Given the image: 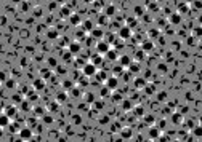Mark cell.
<instances>
[{"label":"cell","instance_id":"obj_1","mask_svg":"<svg viewBox=\"0 0 202 142\" xmlns=\"http://www.w3.org/2000/svg\"><path fill=\"white\" fill-rule=\"evenodd\" d=\"M96 70H98V67L93 64V62H85L84 67H82V74H84L85 77H88V78H92L95 77V74H96Z\"/></svg>","mask_w":202,"mask_h":142},{"label":"cell","instance_id":"obj_2","mask_svg":"<svg viewBox=\"0 0 202 142\" xmlns=\"http://www.w3.org/2000/svg\"><path fill=\"white\" fill-rule=\"evenodd\" d=\"M18 134H19V139H21V141H31V139L34 137L32 129L27 128V126H26V128H21V129H19Z\"/></svg>","mask_w":202,"mask_h":142},{"label":"cell","instance_id":"obj_3","mask_svg":"<svg viewBox=\"0 0 202 142\" xmlns=\"http://www.w3.org/2000/svg\"><path fill=\"white\" fill-rule=\"evenodd\" d=\"M109 48H111V45H109V42H104V40H98V43H96V53H100V54H103L104 56L106 53L109 51Z\"/></svg>","mask_w":202,"mask_h":142},{"label":"cell","instance_id":"obj_4","mask_svg":"<svg viewBox=\"0 0 202 142\" xmlns=\"http://www.w3.org/2000/svg\"><path fill=\"white\" fill-rule=\"evenodd\" d=\"M104 85L108 86L111 91H114V89L119 88V78L116 75H114V77H108V78H106V81H104Z\"/></svg>","mask_w":202,"mask_h":142},{"label":"cell","instance_id":"obj_5","mask_svg":"<svg viewBox=\"0 0 202 142\" xmlns=\"http://www.w3.org/2000/svg\"><path fill=\"white\" fill-rule=\"evenodd\" d=\"M119 37L122 38V40H128L130 37H132V29H130V26H124L119 29Z\"/></svg>","mask_w":202,"mask_h":142},{"label":"cell","instance_id":"obj_6","mask_svg":"<svg viewBox=\"0 0 202 142\" xmlns=\"http://www.w3.org/2000/svg\"><path fill=\"white\" fill-rule=\"evenodd\" d=\"M90 34H92V38H95V40H101V38L104 37V30H103L101 27H93V29L90 30Z\"/></svg>","mask_w":202,"mask_h":142},{"label":"cell","instance_id":"obj_7","mask_svg":"<svg viewBox=\"0 0 202 142\" xmlns=\"http://www.w3.org/2000/svg\"><path fill=\"white\" fill-rule=\"evenodd\" d=\"M10 123H11L10 117L7 115L5 112H3V113H0V128H8Z\"/></svg>","mask_w":202,"mask_h":142},{"label":"cell","instance_id":"obj_8","mask_svg":"<svg viewBox=\"0 0 202 142\" xmlns=\"http://www.w3.org/2000/svg\"><path fill=\"white\" fill-rule=\"evenodd\" d=\"M141 50H143L144 53H151V51L154 50V43H152V40H144L143 43H141Z\"/></svg>","mask_w":202,"mask_h":142},{"label":"cell","instance_id":"obj_9","mask_svg":"<svg viewBox=\"0 0 202 142\" xmlns=\"http://www.w3.org/2000/svg\"><path fill=\"white\" fill-rule=\"evenodd\" d=\"M67 50L71 51V54H77V53H80V43H79L77 40H76V42H72V43H69Z\"/></svg>","mask_w":202,"mask_h":142},{"label":"cell","instance_id":"obj_10","mask_svg":"<svg viewBox=\"0 0 202 142\" xmlns=\"http://www.w3.org/2000/svg\"><path fill=\"white\" fill-rule=\"evenodd\" d=\"M149 137H151V139H159L160 137V129L157 128V126H152V128H149Z\"/></svg>","mask_w":202,"mask_h":142},{"label":"cell","instance_id":"obj_11","mask_svg":"<svg viewBox=\"0 0 202 142\" xmlns=\"http://www.w3.org/2000/svg\"><path fill=\"white\" fill-rule=\"evenodd\" d=\"M119 64H120L122 67H128L130 64H132V58L127 56V54H124V56L119 58Z\"/></svg>","mask_w":202,"mask_h":142},{"label":"cell","instance_id":"obj_12","mask_svg":"<svg viewBox=\"0 0 202 142\" xmlns=\"http://www.w3.org/2000/svg\"><path fill=\"white\" fill-rule=\"evenodd\" d=\"M128 70H130V74H138L141 70V67H140V61H132V64L128 66Z\"/></svg>","mask_w":202,"mask_h":142},{"label":"cell","instance_id":"obj_13","mask_svg":"<svg viewBox=\"0 0 202 142\" xmlns=\"http://www.w3.org/2000/svg\"><path fill=\"white\" fill-rule=\"evenodd\" d=\"M146 86H148V83H146L144 78H135V88L136 89H144Z\"/></svg>","mask_w":202,"mask_h":142},{"label":"cell","instance_id":"obj_14","mask_svg":"<svg viewBox=\"0 0 202 142\" xmlns=\"http://www.w3.org/2000/svg\"><path fill=\"white\" fill-rule=\"evenodd\" d=\"M104 56H106V59H108V61H116V59H119L117 51H116V50H112V48H109V51L104 54Z\"/></svg>","mask_w":202,"mask_h":142},{"label":"cell","instance_id":"obj_15","mask_svg":"<svg viewBox=\"0 0 202 142\" xmlns=\"http://www.w3.org/2000/svg\"><path fill=\"white\" fill-rule=\"evenodd\" d=\"M120 137L122 139H132V128H122L120 129Z\"/></svg>","mask_w":202,"mask_h":142},{"label":"cell","instance_id":"obj_16","mask_svg":"<svg viewBox=\"0 0 202 142\" xmlns=\"http://www.w3.org/2000/svg\"><path fill=\"white\" fill-rule=\"evenodd\" d=\"M172 123L173 125H180V123H183V113H173L172 115Z\"/></svg>","mask_w":202,"mask_h":142},{"label":"cell","instance_id":"obj_17","mask_svg":"<svg viewBox=\"0 0 202 142\" xmlns=\"http://www.w3.org/2000/svg\"><path fill=\"white\" fill-rule=\"evenodd\" d=\"M92 62L96 67H100L101 64H103V54H100V53H96V54H93V58H92Z\"/></svg>","mask_w":202,"mask_h":142},{"label":"cell","instance_id":"obj_18","mask_svg":"<svg viewBox=\"0 0 202 142\" xmlns=\"http://www.w3.org/2000/svg\"><path fill=\"white\" fill-rule=\"evenodd\" d=\"M69 21H71V24H72V26H80V24H82V19H80V16H79V14H71V16H69Z\"/></svg>","mask_w":202,"mask_h":142},{"label":"cell","instance_id":"obj_19","mask_svg":"<svg viewBox=\"0 0 202 142\" xmlns=\"http://www.w3.org/2000/svg\"><path fill=\"white\" fill-rule=\"evenodd\" d=\"M95 77H96L100 81H106V78H108V74H106L104 70H100V69H98L96 74H95Z\"/></svg>","mask_w":202,"mask_h":142},{"label":"cell","instance_id":"obj_20","mask_svg":"<svg viewBox=\"0 0 202 142\" xmlns=\"http://www.w3.org/2000/svg\"><path fill=\"white\" fill-rule=\"evenodd\" d=\"M32 86H34L35 89H39V91H40V89L45 88V81H43L42 78H37V80L34 81V85H32Z\"/></svg>","mask_w":202,"mask_h":142},{"label":"cell","instance_id":"obj_21","mask_svg":"<svg viewBox=\"0 0 202 142\" xmlns=\"http://www.w3.org/2000/svg\"><path fill=\"white\" fill-rule=\"evenodd\" d=\"M170 22H172V24H180L181 22V14L180 13L172 14V16H170Z\"/></svg>","mask_w":202,"mask_h":142},{"label":"cell","instance_id":"obj_22","mask_svg":"<svg viewBox=\"0 0 202 142\" xmlns=\"http://www.w3.org/2000/svg\"><path fill=\"white\" fill-rule=\"evenodd\" d=\"M5 113H7L10 118L15 117V115H16V107H15V105H8V107L5 109Z\"/></svg>","mask_w":202,"mask_h":142},{"label":"cell","instance_id":"obj_23","mask_svg":"<svg viewBox=\"0 0 202 142\" xmlns=\"http://www.w3.org/2000/svg\"><path fill=\"white\" fill-rule=\"evenodd\" d=\"M114 13H116V6H114V5H108L104 8V14H106V16H112Z\"/></svg>","mask_w":202,"mask_h":142},{"label":"cell","instance_id":"obj_24","mask_svg":"<svg viewBox=\"0 0 202 142\" xmlns=\"http://www.w3.org/2000/svg\"><path fill=\"white\" fill-rule=\"evenodd\" d=\"M59 14H61V16H64V18H69L72 13H71V8H69V6H63V8L59 10Z\"/></svg>","mask_w":202,"mask_h":142},{"label":"cell","instance_id":"obj_25","mask_svg":"<svg viewBox=\"0 0 202 142\" xmlns=\"http://www.w3.org/2000/svg\"><path fill=\"white\" fill-rule=\"evenodd\" d=\"M92 105H93V109L96 110V112H101V110H103V107H104V104H103V101L100 102V101H96V99L93 101V104H92Z\"/></svg>","mask_w":202,"mask_h":142},{"label":"cell","instance_id":"obj_26","mask_svg":"<svg viewBox=\"0 0 202 142\" xmlns=\"http://www.w3.org/2000/svg\"><path fill=\"white\" fill-rule=\"evenodd\" d=\"M82 26H84V30L85 32H90V30L93 29V24L90 21H82Z\"/></svg>","mask_w":202,"mask_h":142},{"label":"cell","instance_id":"obj_27","mask_svg":"<svg viewBox=\"0 0 202 142\" xmlns=\"http://www.w3.org/2000/svg\"><path fill=\"white\" fill-rule=\"evenodd\" d=\"M122 109H124V110H132L133 109L132 101H122Z\"/></svg>","mask_w":202,"mask_h":142},{"label":"cell","instance_id":"obj_28","mask_svg":"<svg viewBox=\"0 0 202 142\" xmlns=\"http://www.w3.org/2000/svg\"><path fill=\"white\" fill-rule=\"evenodd\" d=\"M67 99V94L64 93V91H63V93H59L58 94V97H56V102H58V104H61V102H64Z\"/></svg>","mask_w":202,"mask_h":142},{"label":"cell","instance_id":"obj_29","mask_svg":"<svg viewBox=\"0 0 202 142\" xmlns=\"http://www.w3.org/2000/svg\"><path fill=\"white\" fill-rule=\"evenodd\" d=\"M85 102H88V104H93V101H95V96H93V93H85Z\"/></svg>","mask_w":202,"mask_h":142},{"label":"cell","instance_id":"obj_30","mask_svg":"<svg viewBox=\"0 0 202 142\" xmlns=\"http://www.w3.org/2000/svg\"><path fill=\"white\" fill-rule=\"evenodd\" d=\"M144 51L143 50H140V51H136V53H135V59H136V61H143L144 59Z\"/></svg>","mask_w":202,"mask_h":142},{"label":"cell","instance_id":"obj_31","mask_svg":"<svg viewBox=\"0 0 202 142\" xmlns=\"http://www.w3.org/2000/svg\"><path fill=\"white\" fill-rule=\"evenodd\" d=\"M109 93H111V89L108 88V86L104 85V88L103 89H100V94H101V97H108L109 96Z\"/></svg>","mask_w":202,"mask_h":142},{"label":"cell","instance_id":"obj_32","mask_svg":"<svg viewBox=\"0 0 202 142\" xmlns=\"http://www.w3.org/2000/svg\"><path fill=\"white\" fill-rule=\"evenodd\" d=\"M178 13H180V14L188 13V3H181V5H180V8H178Z\"/></svg>","mask_w":202,"mask_h":142},{"label":"cell","instance_id":"obj_33","mask_svg":"<svg viewBox=\"0 0 202 142\" xmlns=\"http://www.w3.org/2000/svg\"><path fill=\"white\" fill-rule=\"evenodd\" d=\"M148 35H149V38H157V37H159V30H157V29H151L148 32Z\"/></svg>","mask_w":202,"mask_h":142},{"label":"cell","instance_id":"obj_34","mask_svg":"<svg viewBox=\"0 0 202 142\" xmlns=\"http://www.w3.org/2000/svg\"><path fill=\"white\" fill-rule=\"evenodd\" d=\"M84 37H85V30H84V29H79V30H77V35H76V40L79 42V40H82Z\"/></svg>","mask_w":202,"mask_h":142},{"label":"cell","instance_id":"obj_35","mask_svg":"<svg viewBox=\"0 0 202 142\" xmlns=\"http://www.w3.org/2000/svg\"><path fill=\"white\" fill-rule=\"evenodd\" d=\"M47 35H48V38H58V32H56V29H50Z\"/></svg>","mask_w":202,"mask_h":142},{"label":"cell","instance_id":"obj_36","mask_svg":"<svg viewBox=\"0 0 202 142\" xmlns=\"http://www.w3.org/2000/svg\"><path fill=\"white\" fill-rule=\"evenodd\" d=\"M114 74H116V75H120V74H124V67H122L120 64L116 66V67H114Z\"/></svg>","mask_w":202,"mask_h":142},{"label":"cell","instance_id":"obj_37","mask_svg":"<svg viewBox=\"0 0 202 142\" xmlns=\"http://www.w3.org/2000/svg\"><path fill=\"white\" fill-rule=\"evenodd\" d=\"M194 134H196V137H202V126H194Z\"/></svg>","mask_w":202,"mask_h":142},{"label":"cell","instance_id":"obj_38","mask_svg":"<svg viewBox=\"0 0 202 142\" xmlns=\"http://www.w3.org/2000/svg\"><path fill=\"white\" fill-rule=\"evenodd\" d=\"M144 121H146L148 125H152V123H154V117H151V115H146V117H144Z\"/></svg>","mask_w":202,"mask_h":142},{"label":"cell","instance_id":"obj_39","mask_svg":"<svg viewBox=\"0 0 202 142\" xmlns=\"http://www.w3.org/2000/svg\"><path fill=\"white\" fill-rule=\"evenodd\" d=\"M194 35L196 37H202V27H196L194 29Z\"/></svg>","mask_w":202,"mask_h":142},{"label":"cell","instance_id":"obj_40","mask_svg":"<svg viewBox=\"0 0 202 142\" xmlns=\"http://www.w3.org/2000/svg\"><path fill=\"white\" fill-rule=\"evenodd\" d=\"M71 93H72L74 97H79V96H80V89H77V88H72V91H71Z\"/></svg>","mask_w":202,"mask_h":142},{"label":"cell","instance_id":"obj_41","mask_svg":"<svg viewBox=\"0 0 202 142\" xmlns=\"http://www.w3.org/2000/svg\"><path fill=\"white\" fill-rule=\"evenodd\" d=\"M21 107H23V110H29V109H31V107H29V102H27V101H26V102H24V101H23V104H21Z\"/></svg>","mask_w":202,"mask_h":142},{"label":"cell","instance_id":"obj_42","mask_svg":"<svg viewBox=\"0 0 202 142\" xmlns=\"http://www.w3.org/2000/svg\"><path fill=\"white\" fill-rule=\"evenodd\" d=\"M135 113H136V115H140V117H141V115H143V109H141L140 105H138V107L135 109Z\"/></svg>","mask_w":202,"mask_h":142},{"label":"cell","instance_id":"obj_43","mask_svg":"<svg viewBox=\"0 0 202 142\" xmlns=\"http://www.w3.org/2000/svg\"><path fill=\"white\" fill-rule=\"evenodd\" d=\"M72 86H74V85L71 83L69 80H67V81H64V88H66V89H71V88H72Z\"/></svg>","mask_w":202,"mask_h":142},{"label":"cell","instance_id":"obj_44","mask_svg":"<svg viewBox=\"0 0 202 142\" xmlns=\"http://www.w3.org/2000/svg\"><path fill=\"white\" fill-rule=\"evenodd\" d=\"M112 101H114V102H120V101H122V96L116 94V96H112Z\"/></svg>","mask_w":202,"mask_h":142},{"label":"cell","instance_id":"obj_45","mask_svg":"<svg viewBox=\"0 0 202 142\" xmlns=\"http://www.w3.org/2000/svg\"><path fill=\"white\" fill-rule=\"evenodd\" d=\"M193 3H196V8H202V0H194Z\"/></svg>","mask_w":202,"mask_h":142},{"label":"cell","instance_id":"obj_46","mask_svg":"<svg viewBox=\"0 0 202 142\" xmlns=\"http://www.w3.org/2000/svg\"><path fill=\"white\" fill-rule=\"evenodd\" d=\"M34 112H35V115H43V110L42 109H34Z\"/></svg>","mask_w":202,"mask_h":142},{"label":"cell","instance_id":"obj_47","mask_svg":"<svg viewBox=\"0 0 202 142\" xmlns=\"http://www.w3.org/2000/svg\"><path fill=\"white\" fill-rule=\"evenodd\" d=\"M186 125H188V128H194V126H196V123H194V121H188Z\"/></svg>","mask_w":202,"mask_h":142},{"label":"cell","instance_id":"obj_48","mask_svg":"<svg viewBox=\"0 0 202 142\" xmlns=\"http://www.w3.org/2000/svg\"><path fill=\"white\" fill-rule=\"evenodd\" d=\"M48 64H51V66H56V61H55V59H48Z\"/></svg>","mask_w":202,"mask_h":142},{"label":"cell","instance_id":"obj_49","mask_svg":"<svg viewBox=\"0 0 202 142\" xmlns=\"http://www.w3.org/2000/svg\"><path fill=\"white\" fill-rule=\"evenodd\" d=\"M3 136V128H0V137Z\"/></svg>","mask_w":202,"mask_h":142},{"label":"cell","instance_id":"obj_50","mask_svg":"<svg viewBox=\"0 0 202 142\" xmlns=\"http://www.w3.org/2000/svg\"><path fill=\"white\" fill-rule=\"evenodd\" d=\"M194 0H184V3H193Z\"/></svg>","mask_w":202,"mask_h":142},{"label":"cell","instance_id":"obj_51","mask_svg":"<svg viewBox=\"0 0 202 142\" xmlns=\"http://www.w3.org/2000/svg\"><path fill=\"white\" fill-rule=\"evenodd\" d=\"M84 2H85V3H90V2H93V0H84Z\"/></svg>","mask_w":202,"mask_h":142},{"label":"cell","instance_id":"obj_52","mask_svg":"<svg viewBox=\"0 0 202 142\" xmlns=\"http://www.w3.org/2000/svg\"><path fill=\"white\" fill-rule=\"evenodd\" d=\"M199 22H201V24H202V14H201V16H199Z\"/></svg>","mask_w":202,"mask_h":142},{"label":"cell","instance_id":"obj_53","mask_svg":"<svg viewBox=\"0 0 202 142\" xmlns=\"http://www.w3.org/2000/svg\"><path fill=\"white\" fill-rule=\"evenodd\" d=\"M201 125H202V117H201Z\"/></svg>","mask_w":202,"mask_h":142},{"label":"cell","instance_id":"obj_54","mask_svg":"<svg viewBox=\"0 0 202 142\" xmlns=\"http://www.w3.org/2000/svg\"><path fill=\"white\" fill-rule=\"evenodd\" d=\"M59 2H64V0H59Z\"/></svg>","mask_w":202,"mask_h":142}]
</instances>
